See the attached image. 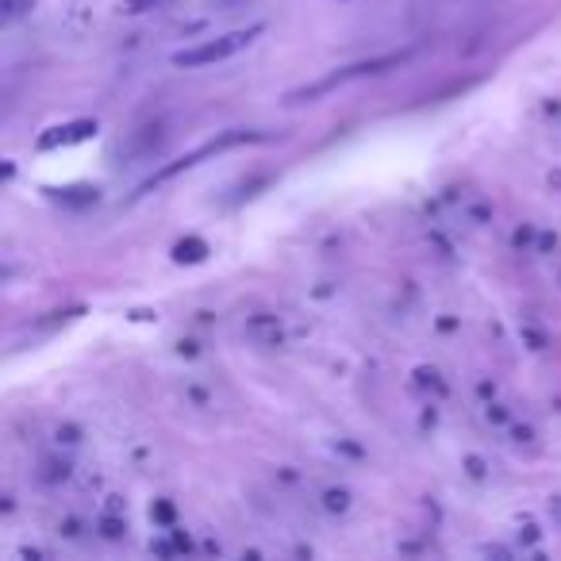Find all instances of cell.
<instances>
[{
	"mask_svg": "<svg viewBox=\"0 0 561 561\" xmlns=\"http://www.w3.org/2000/svg\"><path fill=\"white\" fill-rule=\"evenodd\" d=\"M204 254H208V246L200 243V239H185V243H177V250H173L177 262H200Z\"/></svg>",
	"mask_w": 561,
	"mask_h": 561,
	"instance_id": "cell-3",
	"label": "cell"
},
{
	"mask_svg": "<svg viewBox=\"0 0 561 561\" xmlns=\"http://www.w3.org/2000/svg\"><path fill=\"white\" fill-rule=\"evenodd\" d=\"M31 4H35V0H0V20H4V24L20 20V16H24Z\"/></svg>",
	"mask_w": 561,
	"mask_h": 561,
	"instance_id": "cell-4",
	"label": "cell"
},
{
	"mask_svg": "<svg viewBox=\"0 0 561 561\" xmlns=\"http://www.w3.org/2000/svg\"><path fill=\"white\" fill-rule=\"evenodd\" d=\"M162 0H123V12H131V16H139V12H150V8H158Z\"/></svg>",
	"mask_w": 561,
	"mask_h": 561,
	"instance_id": "cell-5",
	"label": "cell"
},
{
	"mask_svg": "<svg viewBox=\"0 0 561 561\" xmlns=\"http://www.w3.org/2000/svg\"><path fill=\"white\" fill-rule=\"evenodd\" d=\"M327 508H346V492H327Z\"/></svg>",
	"mask_w": 561,
	"mask_h": 561,
	"instance_id": "cell-6",
	"label": "cell"
},
{
	"mask_svg": "<svg viewBox=\"0 0 561 561\" xmlns=\"http://www.w3.org/2000/svg\"><path fill=\"white\" fill-rule=\"evenodd\" d=\"M258 31H262V27L254 24V27H246V31H231V35H220V39H208V43H200V47L177 50V54H173V62H177V66H185V70L223 62V58H231V54H239L243 47H250Z\"/></svg>",
	"mask_w": 561,
	"mask_h": 561,
	"instance_id": "cell-1",
	"label": "cell"
},
{
	"mask_svg": "<svg viewBox=\"0 0 561 561\" xmlns=\"http://www.w3.org/2000/svg\"><path fill=\"white\" fill-rule=\"evenodd\" d=\"M97 131V123L81 120V123H70V127H54L50 135L39 139V150H50V147H62V143H81V139H89Z\"/></svg>",
	"mask_w": 561,
	"mask_h": 561,
	"instance_id": "cell-2",
	"label": "cell"
}]
</instances>
